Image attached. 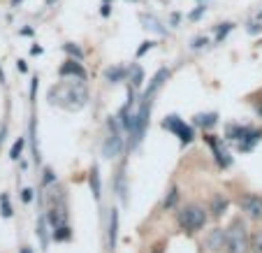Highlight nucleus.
Returning <instances> with one entry per match:
<instances>
[{"label":"nucleus","instance_id":"7c9ffc66","mask_svg":"<svg viewBox=\"0 0 262 253\" xmlns=\"http://www.w3.org/2000/svg\"><path fill=\"white\" fill-rule=\"evenodd\" d=\"M204 12H207V5H200V7H198V10H195V12H190V14H188V19H190V21H198L200 16L204 14Z\"/></svg>","mask_w":262,"mask_h":253},{"label":"nucleus","instance_id":"5701e85b","mask_svg":"<svg viewBox=\"0 0 262 253\" xmlns=\"http://www.w3.org/2000/svg\"><path fill=\"white\" fill-rule=\"evenodd\" d=\"M24 146H26V139H24V137H19L14 144H12L10 158H12V160H19V158H21V151H24Z\"/></svg>","mask_w":262,"mask_h":253},{"label":"nucleus","instance_id":"39448f33","mask_svg":"<svg viewBox=\"0 0 262 253\" xmlns=\"http://www.w3.org/2000/svg\"><path fill=\"white\" fill-rule=\"evenodd\" d=\"M109 137L107 142L102 144V156L104 158H116V156H121V151H123V137H121L119 133V123H116V119H112L109 116Z\"/></svg>","mask_w":262,"mask_h":253},{"label":"nucleus","instance_id":"0eeeda50","mask_svg":"<svg viewBox=\"0 0 262 253\" xmlns=\"http://www.w3.org/2000/svg\"><path fill=\"white\" fill-rule=\"evenodd\" d=\"M239 207H242L251 219L262 221V198L260 195H251V193L242 195V198H239Z\"/></svg>","mask_w":262,"mask_h":253},{"label":"nucleus","instance_id":"f3484780","mask_svg":"<svg viewBox=\"0 0 262 253\" xmlns=\"http://www.w3.org/2000/svg\"><path fill=\"white\" fill-rule=\"evenodd\" d=\"M248 133H251L248 125H228V139H234V142H242Z\"/></svg>","mask_w":262,"mask_h":253},{"label":"nucleus","instance_id":"79ce46f5","mask_svg":"<svg viewBox=\"0 0 262 253\" xmlns=\"http://www.w3.org/2000/svg\"><path fill=\"white\" fill-rule=\"evenodd\" d=\"M19 3H21V0H12V5H19Z\"/></svg>","mask_w":262,"mask_h":253},{"label":"nucleus","instance_id":"dca6fc26","mask_svg":"<svg viewBox=\"0 0 262 253\" xmlns=\"http://www.w3.org/2000/svg\"><path fill=\"white\" fill-rule=\"evenodd\" d=\"M142 84H144V70L137 63L130 65V86L137 91V89H142Z\"/></svg>","mask_w":262,"mask_h":253},{"label":"nucleus","instance_id":"6e6552de","mask_svg":"<svg viewBox=\"0 0 262 253\" xmlns=\"http://www.w3.org/2000/svg\"><path fill=\"white\" fill-rule=\"evenodd\" d=\"M207 144L211 146V151H213V156H216V163L221 165V167H230L232 165V158H230V154L225 149H221V144H218V139L213 137V135H207Z\"/></svg>","mask_w":262,"mask_h":253},{"label":"nucleus","instance_id":"a878e982","mask_svg":"<svg viewBox=\"0 0 262 253\" xmlns=\"http://www.w3.org/2000/svg\"><path fill=\"white\" fill-rule=\"evenodd\" d=\"M65 51H68L70 56H74V58H77V60H81V58H84V51H81L77 45H72V42H68V45H65Z\"/></svg>","mask_w":262,"mask_h":253},{"label":"nucleus","instance_id":"c9c22d12","mask_svg":"<svg viewBox=\"0 0 262 253\" xmlns=\"http://www.w3.org/2000/svg\"><path fill=\"white\" fill-rule=\"evenodd\" d=\"M109 12H112V10H109V5H107V3H104V5H102V10H100V14H102V16H109Z\"/></svg>","mask_w":262,"mask_h":253},{"label":"nucleus","instance_id":"a19ab883","mask_svg":"<svg viewBox=\"0 0 262 253\" xmlns=\"http://www.w3.org/2000/svg\"><path fill=\"white\" fill-rule=\"evenodd\" d=\"M257 114H260V116H262V102H260V104H257Z\"/></svg>","mask_w":262,"mask_h":253},{"label":"nucleus","instance_id":"c756f323","mask_svg":"<svg viewBox=\"0 0 262 253\" xmlns=\"http://www.w3.org/2000/svg\"><path fill=\"white\" fill-rule=\"evenodd\" d=\"M230 30H232V24H221V26H218V42H221L223 37L230 33Z\"/></svg>","mask_w":262,"mask_h":253},{"label":"nucleus","instance_id":"4468645a","mask_svg":"<svg viewBox=\"0 0 262 253\" xmlns=\"http://www.w3.org/2000/svg\"><path fill=\"white\" fill-rule=\"evenodd\" d=\"M89 184H91V191H93V198L95 200H100V191H102V186H100V170H98V165H93L91 167V174H89Z\"/></svg>","mask_w":262,"mask_h":253},{"label":"nucleus","instance_id":"f8f14e48","mask_svg":"<svg viewBox=\"0 0 262 253\" xmlns=\"http://www.w3.org/2000/svg\"><path fill=\"white\" fill-rule=\"evenodd\" d=\"M116 239H119V209H112V214H109V235H107L109 248L116 246Z\"/></svg>","mask_w":262,"mask_h":253},{"label":"nucleus","instance_id":"ea45409f","mask_svg":"<svg viewBox=\"0 0 262 253\" xmlns=\"http://www.w3.org/2000/svg\"><path fill=\"white\" fill-rule=\"evenodd\" d=\"M21 253H33V251H30V246H24L21 248Z\"/></svg>","mask_w":262,"mask_h":253},{"label":"nucleus","instance_id":"4c0bfd02","mask_svg":"<svg viewBox=\"0 0 262 253\" xmlns=\"http://www.w3.org/2000/svg\"><path fill=\"white\" fill-rule=\"evenodd\" d=\"M30 54H42V47H37V45H35L33 49H30Z\"/></svg>","mask_w":262,"mask_h":253},{"label":"nucleus","instance_id":"9d476101","mask_svg":"<svg viewBox=\"0 0 262 253\" xmlns=\"http://www.w3.org/2000/svg\"><path fill=\"white\" fill-rule=\"evenodd\" d=\"M169 79V70L167 68H163V70H158L154 75V79H151V84H148V89H146V93L144 95H148V98H154L156 93H158L160 89H163V84Z\"/></svg>","mask_w":262,"mask_h":253},{"label":"nucleus","instance_id":"a18cd8bd","mask_svg":"<svg viewBox=\"0 0 262 253\" xmlns=\"http://www.w3.org/2000/svg\"><path fill=\"white\" fill-rule=\"evenodd\" d=\"M47 3H54V0H47Z\"/></svg>","mask_w":262,"mask_h":253},{"label":"nucleus","instance_id":"393cba45","mask_svg":"<svg viewBox=\"0 0 262 253\" xmlns=\"http://www.w3.org/2000/svg\"><path fill=\"white\" fill-rule=\"evenodd\" d=\"M251 253H262V233H255L251 237Z\"/></svg>","mask_w":262,"mask_h":253},{"label":"nucleus","instance_id":"72a5a7b5","mask_svg":"<svg viewBox=\"0 0 262 253\" xmlns=\"http://www.w3.org/2000/svg\"><path fill=\"white\" fill-rule=\"evenodd\" d=\"M204 45H209L207 37H198V40L193 42V49H200V47H204Z\"/></svg>","mask_w":262,"mask_h":253},{"label":"nucleus","instance_id":"2eb2a0df","mask_svg":"<svg viewBox=\"0 0 262 253\" xmlns=\"http://www.w3.org/2000/svg\"><path fill=\"white\" fill-rule=\"evenodd\" d=\"M125 75H128V70L121 68V65H114V68H109L107 72H104V77H107L109 84H119V81H123Z\"/></svg>","mask_w":262,"mask_h":253},{"label":"nucleus","instance_id":"473e14b6","mask_svg":"<svg viewBox=\"0 0 262 253\" xmlns=\"http://www.w3.org/2000/svg\"><path fill=\"white\" fill-rule=\"evenodd\" d=\"M21 200H24V202H30V200H33V188H24V191H21Z\"/></svg>","mask_w":262,"mask_h":253},{"label":"nucleus","instance_id":"423d86ee","mask_svg":"<svg viewBox=\"0 0 262 253\" xmlns=\"http://www.w3.org/2000/svg\"><path fill=\"white\" fill-rule=\"evenodd\" d=\"M163 128L165 130H169V133H174L179 139H181V144H190L193 142V137H195V133H193V128L190 125H186V121H181L177 114H169V116H165V121H163Z\"/></svg>","mask_w":262,"mask_h":253},{"label":"nucleus","instance_id":"c03bdc74","mask_svg":"<svg viewBox=\"0 0 262 253\" xmlns=\"http://www.w3.org/2000/svg\"><path fill=\"white\" fill-rule=\"evenodd\" d=\"M0 81H3V70H0Z\"/></svg>","mask_w":262,"mask_h":253},{"label":"nucleus","instance_id":"f704fd0d","mask_svg":"<svg viewBox=\"0 0 262 253\" xmlns=\"http://www.w3.org/2000/svg\"><path fill=\"white\" fill-rule=\"evenodd\" d=\"M35 91H37V77L33 79V84H30V100L35 98Z\"/></svg>","mask_w":262,"mask_h":253},{"label":"nucleus","instance_id":"37998d69","mask_svg":"<svg viewBox=\"0 0 262 253\" xmlns=\"http://www.w3.org/2000/svg\"><path fill=\"white\" fill-rule=\"evenodd\" d=\"M257 19H260V21H262V10H260V12H257Z\"/></svg>","mask_w":262,"mask_h":253},{"label":"nucleus","instance_id":"412c9836","mask_svg":"<svg viewBox=\"0 0 262 253\" xmlns=\"http://www.w3.org/2000/svg\"><path fill=\"white\" fill-rule=\"evenodd\" d=\"M72 237V230L68 228V225H58V228H54V239L56 242H68V239Z\"/></svg>","mask_w":262,"mask_h":253},{"label":"nucleus","instance_id":"cd10ccee","mask_svg":"<svg viewBox=\"0 0 262 253\" xmlns=\"http://www.w3.org/2000/svg\"><path fill=\"white\" fill-rule=\"evenodd\" d=\"M177 198H179V191L172 188V191H169V198H165V209L174 207V204H177Z\"/></svg>","mask_w":262,"mask_h":253},{"label":"nucleus","instance_id":"4be33fe9","mask_svg":"<svg viewBox=\"0 0 262 253\" xmlns=\"http://www.w3.org/2000/svg\"><path fill=\"white\" fill-rule=\"evenodd\" d=\"M0 214L5 216V219H12V204H10V198H7V193L0 195Z\"/></svg>","mask_w":262,"mask_h":253},{"label":"nucleus","instance_id":"58836bf2","mask_svg":"<svg viewBox=\"0 0 262 253\" xmlns=\"http://www.w3.org/2000/svg\"><path fill=\"white\" fill-rule=\"evenodd\" d=\"M151 253H163V246H156V248H154V251H151Z\"/></svg>","mask_w":262,"mask_h":253},{"label":"nucleus","instance_id":"e433bc0d","mask_svg":"<svg viewBox=\"0 0 262 253\" xmlns=\"http://www.w3.org/2000/svg\"><path fill=\"white\" fill-rule=\"evenodd\" d=\"M16 68H19V72H26V70H28V65H26L24 60H19V63H16Z\"/></svg>","mask_w":262,"mask_h":253},{"label":"nucleus","instance_id":"c85d7f7f","mask_svg":"<svg viewBox=\"0 0 262 253\" xmlns=\"http://www.w3.org/2000/svg\"><path fill=\"white\" fill-rule=\"evenodd\" d=\"M154 47H156V42H154V40H146V42H142V47H139V49H137V56H144V54H146V51H151V49H154Z\"/></svg>","mask_w":262,"mask_h":253},{"label":"nucleus","instance_id":"ddd939ff","mask_svg":"<svg viewBox=\"0 0 262 253\" xmlns=\"http://www.w3.org/2000/svg\"><path fill=\"white\" fill-rule=\"evenodd\" d=\"M260 139H262V130H253L251 128V133H248L246 137L242 139V142H237L239 144V151H251L253 146L260 142Z\"/></svg>","mask_w":262,"mask_h":253},{"label":"nucleus","instance_id":"a211bd4d","mask_svg":"<svg viewBox=\"0 0 262 253\" xmlns=\"http://www.w3.org/2000/svg\"><path fill=\"white\" fill-rule=\"evenodd\" d=\"M47 221H49V225L51 228H58V225H63L65 223V214H63V209H49V214H47Z\"/></svg>","mask_w":262,"mask_h":253},{"label":"nucleus","instance_id":"b1692460","mask_svg":"<svg viewBox=\"0 0 262 253\" xmlns=\"http://www.w3.org/2000/svg\"><path fill=\"white\" fill-rule=\"evenodd\" d=\"M225 209H228V200L221 198V195H218V198H213V204H211L213 216H221V214L225 212Z\"/></svg>","mask_w":262,"mask_h":253},{"label":"nucleus","instance_id":"7ed1b4c3","mask_svg":"<svg viewBox=\"0 0 262 253\" xmlns=\"http://www.w3.org/2000/svg\"><path fill=\"white\" fill-rule=\"evenodd\" d=\"M151 107H154V98L144 95L142 98V104H139V112L135 114V121H133V128H130V146H137L142 142L144 133H146V125H148V116H151Z\"/></svg>","mask_w":262,"mask_h":253},{"label":"nucleus","instance_id":"f03ea898","mask_svg":"<svg viewBox=\"0 0 262 253\" xmlns=\"http://www.w3.org/2000/svg\"><path fill=\"white\" fill-rule=\"evenodd\" d=\"M225 251L228 253H248L251 251V237H248L246 223L242 219H234L230 228L225 230Z\"/></svg>","mask_w":262,"mask_h":253},{"label":"nucleus","instance_id":"bb28decb","mask_svg":"<svg viewBox=\"0 0 262 253\" xmlns=\"http://www.w3.org/2000/svg\"><path fill=\"white\" fill-rule=\"evenodd\" d=\"M142 21L144 24H151V26H146V28H154V30H158V33H165V28H160V24L154 19V16H142Z\"/></svg>","mask_w":262,"mask_h":253},{"label":"nucleus","instance_id":"2f4dec72","mask_svg":"<svg viewBox=\"0 0 262 253\" xmlns=\"http://www.w3.org/2000/svg\"><path fill=\"white\" fill-rule=\"evenodd\" d=\"M54 179H56V177H54V172H51V170L47 167V170H45V186L54 184Z\"/></svg>","mask_w":262,"mask_h":253},{"label":"nucleus","instance_id":"20e7f679","mask_svg":"<svg viewBox=\"0 0 262 253\" xmlns=\"http://www.w3.org/2000/svg\"><path fill=\"white\" fill-rule=\"evenodd\" d=\"M207 223V212L200 204H186V207L179 212V225L188 233H198L204 228Z\"/></svg>","mask_w":262,"mask_h":253},{"label":"nucleus","instance_id":"f257e3e1","mask_svg":"<svg viewBox=\"0 0 262 253\" xmlns=\"http://www.w3.org/2000/svg\"><path fill=\"white\" fill-rule=\"evenodd\" d=\"M49 104L60 107L65 112H79L89 104V89H86L84 79L77 77H60L58 84L49 89Z\"/></svg>","mask_w":262,"mask_h":253},{"label":"nucleus","instance_id":"aec40b11","mask_svg":"<svg viewBox=\"0 0 262 253\" xmlns=\"http://www.w3.org/2000/svg\"><path fill=\"white\" fill-rule=\"evenodd\" d=\"M47 216H40V221H37V235H40V242H42V248L49 246V235H47Z\"/></svg>","mask_w":262,"mask_h":253},{"label":"nucleus","instance_id":"9b49d317","mask_svg":"<svg viewBox=\"0 0 262 253\" xmlns=\"http://www.w3.org/2000/svg\"><path fill=\"white\" fill-rule=\"evenodd\" d=\"M207 246L211 248L213 253L221 251V248H225V230H223V228H213L211 233H209V237H207Z\"/></svg>","mask_w":262,"mask_h":253},{"label":"nucleus","instance_id":"6ab92c4d","mask_svg":"<svg viewBox=\"0 0 262 253\" xmlns=\"http://www.w3.org/2000/svg\"><path fill=\"white\" fill-rule=\"evenodd\" d=\"M216 121H218L216 112H209V114H198V116H195V125H202V128H211V125H216Z\"/></svg>","mask_w":262,"mask_h":253},{"label":"nucleus","instance_id":"1a4fd4ad","mask_svg":"<svg viewBox=\"0 0 262 253\" xmlns=\"http://www.w3.org/2000/svg\"><path fill=\"white\" fill-rule=\"evenodd\" d=\"M58 75L60 77H77V79H86V72H84V68H81V63L79 60H72V58H68L63 65H60Z\"/></svg>","mask_w":262,"mask_h":253}]
</instances>
